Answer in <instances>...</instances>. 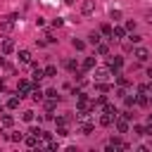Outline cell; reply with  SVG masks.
<instances>
[{
	"instance_id": "8fae6325",
	"label": "cell",
	"mask_w": 152,
	"mask_h": 152,
	"mask_svg": "<svg viewBox=\"0 0 152 152\" xmlns=\"http://www.w3.org/2000/svg\"><path fill=\"white\" fill-rule=\"evenodd\" d=\"M19 59H21L24 64H31V62H33V59H31V52H28V50H19Z\"/></svg>"
},
{
	"instance_id": "d6986e66",
	"label": "cell",
	"mask_w": 152,
	"mask_h": 152,
	"mask_svg": "<svg viewBox=\"0 0 152 152\" xmlns=\"http://www.w3.org/2000/svg\"><path fill=\"white\" fill-rule=\"evenodd\" d=\"M43 74H45V76H55V74H57V66H52V64H50V66H45V69H43Z\"/></svg>"
},
{
	"instance_id": "d590c367",
	"label": "cell",
	"mask_w": 152,
	"mask_h": 152,
	"mask_svg": "<svg viewBox=\"0 0 152 152\" xmlns=\"http://www.w3.org/2000/svg\"><path fill=\"white\" fill-rule=\"evenodd\" d=\"M55 40H57V38H55L52 33H48V36H45V43H55Z\"/></svg>"
},
{
	"instance_id": "5b68a950",
	"label": "cell",
	"mask_w": 152,
	"mask_h": 152,
	"mask_svg": "<svg viewBox=\"0 0 152 152\" xmlns=\"http://www.w3.org/2000/svg\"><path fill=\"white\" fill-rule=\"evenodd\" d=\"M121 66H124V59L121 57H109V69L112 71H119Z\"/></svg>"
},
{
	"instance_id": "7402d4cb",
	"label": "cell",
	"mask_w": 152,
	"mask_h": 152,
	"mask_svg": "<svg viewBox=\"0 0 152 152\" xmlns=\"http://www.w3.org/2000/svg\"><path fill=\"white\" fill-rule=\"evenodd\" d=\"M88 43L97 45V43H100V33H90V36H88Z\"/></svg>"
},
{
	"instance_id": "277c9868",
	"label": "cell",
	"mask_w": 152,
	"mask_h": 152,
	"mask_svg": "<svg viewBox=\"0 0 152 152\" xmlns=\"http://www.w3.org/2000/svg\"><path fill=\"white\" fill-rule=\"evenodd\" d=\"M14 19H17L14 14H10L7 19H2V21H0V31H12V26H14Z\"/></svg>"
},
{
	"instance_id": "f35d334b",
	"label": "cell",
	"mask_w": 152,
	"mask_h": 152,
	"mask_svg": "<svg viewBox=\"0 0 152 152\" xmlns=\"http://www.w3.org/2000/svg\"><path fill=\"white\" fill-rule=\"evenodd\" d=\"M2 88H5V81H2V78H0V90H2Z\"/></svg>"
},
{
	"instance_id": "4316f807",
	"label": "cell",
	"mask_w": 152,
	"mask_h": 152,
	"mask_svg": "<svg viewBox=\"0 0 152 152\" xmlns=\"http://www.w3.org/2000/svg\"><path fill=\"white\" fill-rule=\"evenodd\" d=\"M21 119H24V121H33V112H31V109H26V112L21 114Z\"/></svg>"
},
{
	"instance_id": "f1b7e54d",
	"label": "cell",
	"mask_w": 152,
	"mask_h": 152,
	"mask_svg": "<svg viewBox=\"0 0 152 152\" xmlns=\"http://www.w3.org/2000/svg\"><path fill=\"white\" fill-rule=\"evenodd\" d=\"M45 97H52V100H59V95H57V90H52V88H50V90L45 93Z\"/></svg>"
},
{
	"instance_id": "5bb4252c",
	"label": "cell",
	"mask_w": 152,
	"mask_h": 152,
	"mask_svg": "<svg viewBox=\"0 0 152 152\" xmlns=\"http://www.w3.org/2000/svg\"><path fill=\"white\" fill-rule=\"evenodd\" d=\"M28 95H31V97H33V100H36V102H38V100H43V97H45V95H43V93H40V90H38V88H31V93H28Z\"/></svg>"
},
{
	"instance_id": "484cf974",
	"label": "cell",
	"mask_w": 152,
	"mask_h": 152,
	"mask_svg": "<svg viewBox=\"0 0 152 152\" xmlns=\"http://www.w3.org/2000/svg\"><path fill=\"white\" fill-rule=\"evenodd\" d=\"M124 102H126V107H133V104H135V97H131V95H124Z\"/></svg>"
},
{
	"instance_id": "44dd1931",
	"label": "cell",
	"mask_w": 152,
	"mask_h": 152,
	"mask_svg": "<svg viewBox=\"0 0 152 152\" xmlns=\"http://www.w3.org/2000/svg\"><path fill=\"white\" fill-rule=\"evenodd\" d=\"M121 119H126V121H131V119H133V112H131V107H126V109L121 112Z\"/></svg>"
},
{
	"instance_id": "4dcf8cb0",
	"label": "cell",
	"mask_w": 152,
	"mask_h": 152,
	"mask_svg": "<svg viewBox=\"0 0 152 152\" xmlns=\"http://www.w3.org/2000/svg\"><path fill=\"white\" fill-rule=\"evenodd\" d=\"M66 124H69V116H59L57 119V126H66Z\"/></svg>"
},
{
	"instance_id": "1f68e13d",
	"label": "cell",
	"mask_w": 152,
	"mask_h": 152,
	"mask_svg": "<svg viewBox=\"0 0 152 152\" xmlns=\"http://www.w3.org/2000/svg\"><path fill=\"white\" fill-rule=\"evenodd\" d=\"M57 135H69V128H66V126H59V128H57Z\"/></svg>"
},
{
	"instance_id": "f546056e",
	"label": "cell",
	"mask_w": 152,
	"mask_h": 152,
	"mask_svg": "<svg viewBox=\"0 0 152 152\" xmlns=\"http://www.w3.org/2000/svg\"><path fill=\"white\" fill-rule=\"evenodd\" d=\"M133 133L135 135H145V126H133Z\"/></svg>"
},
{
	"instance_id": "6da1fadb",
	"label": "cell",
	"mask_w": 152,
	"mask_h": 152,
	"mask_svg": "<svg viewBox=\"0 0 152 152\" xmlns=\"http://www.w3.org/2000/svg\"><path fill=\"white\" fill-rule=\"evenodd\" d=\"M112 76V69L109 66H100V69H95V81H107Z\"/></svg>"
},
{
	"instance_id": "83f0119b",
	"label": "cell",
	"mask_w": 152,
	"mask_h": 152,
	"mask_svg": "<svg viewBox=\"0 0 152 152\" xmlns=\"http://www.w3.org/2000/svg\"><path fill=\"white\" fill-rule=\"evenodd\" d=\"M7 138H10V140H14V142H19V140H24V135H21V133H10Z\"/></svg>"
},
{
	"instance_id": "ffe728a7",
	"label": "cell",
	"mask_w": 152,
	"mask_h": 152,
	"mask_svg": "<svg viewBox=\"0 0 152 152\" xmlns=\"http://www.w3.org/2000/svg\"><path fill=\"white\" fill-rule=\"evenodd\" d=\"M43 76H45V74H43V69H38V66H36V71H33V83H38Z\"/></svg>"
},
{
	"instance_id": "d4e9b609",
	"label": "cell",
	"mask_w": 152,
	"mask_h": 152,
	"mask_svg": "<svg viewBox=\"0 0 152 152\" xmlns=\"http://www.w3.org/2000/svg\"><path fill=\"white\" fill-rule=\"evenodd\" d=\"M100 31H102L104 36H109V38H112V26H109V24H102V28H100Z\"/></svg>"
},
{
	"instance_id": "4fadbf2b",
	"label": "cell",
	"mask_w": 152,
	"mask_h": 152,
	"mask_svg": "<svg viewBox=\"0 0 152 152\" xmlns=\"http://www.w3.org/2000/svg\"><path fill=\"white\" fill-rule=\"evenodd\" d=\"M95 90H97V93H109V86H107L104 81H97V83H95Z\"/></svg>"
},
{
	"instance_id": "e575fe53",
	"label": "cell",
	"mask_w": 152,
	"mask_h": 152,
	"mask_svg": "<svg viewBox=\"0 0 152 152\" xmlns=\"http://www.w3.org/2000/svg\"><path fill=\"white\" fill-rule=\"evenodd\" d=\"M135 28V21H126V31H133Z\"/></svg>"
},
{
	"instance_id": "3957f363",
	"label": "cell",
	"mask_w": 152,
	"mask_h": 152,
	"mask_svg": "<svg viewBox=\"0 0 152 152\" xmlns=\"http://www.w3.org/2000/svg\"><path fill=\"white\" fill-rule=\"evenodd\" d=\"M133 55H135L138 62H147V59H150V50H145V48H135Z\"/></svg>"
},
{
	"instance_id": "8d00e7d4",
	"label": "cell",
	"mask_w": 152,
	"mask_h": 152,
	"mask_svg": "<svg viewBox=\"0 0 152 152\" xmlns=\"http://www.w3.org/2000/svg\"><path fill=\"white\" fill-rule=\"evenodd\" d=\"M145 135H152V121H150V126L145 128Z\"/></svg>"
},
{
	"instance_id": "e0dca14e",
	"label": "cell",
	"mask_w": 152,
	"mask_h": 152,
	"mask_svg": "<svg viewBox=\"0 0 152 152\" xmlns=\"http://www.w3.org/2000/svg\"><path fill=\"white\" fill-rule=\"evenodd\" d=\"M83 69H95V59L93 57H86L83 59Z\"/></svg>"
},
{
	"instance_id": "9c48e42d",
	"label": "cell",
	"mask_w": 152,
	"mask_h": 152,
	"mask_svg": "<svg viewBox=\"0 0 152 152\" xmlns=\"http://www.w3.org/2000/svg\"><path fill=\"white\" fill-rule=\"evenodd\" d=\"M116 121V131L119 133H128V121L126 119H114Z\"/></svg>"
},
{
	"instance_id": "52a82bcc",
	"label": "cell",
	"mask_w": 152,
	"mask_h": 152,
	"mask_svg": "<svg viewBox=\"0 0 152 152\" xmlns=\"http://www.w3.org/2000/svg\"><path fill=\"white\" fill-rule=\"evenodd\" d=\"M114 119H116V116H112L109 112H102V114H100V126H109Z\"/></svg>"
},
{
	"instance_id": "ab89813d",
	"label": "cell",
	"mask_w": 152,
	"mask_h": 152,
	"mask_svg": "<svg viewBox=\"0 0 152 152\" xmlns=\"http://www.w3.org/2000/svg\"><path fill=\"white\" fill-rule=\"evenodd\" d=\"M64 2H66V5H74V0H64Z\"/></svg>"
},
{
	"instance_id": "ac0fdd59",
	"label": "cell",
	"mask_w": 152,
	"mask_h": 152,
	"mask_svg": "<svg viewBox=\"0 0 152 152\" xmlns=\"http://www.w3.org/2000/svg\"><path fill=\"white\" fill-rule=\"evenodd\" d=\"M26 145H28V147H36V145H38V135H33V133H31V135L26 138Z\"/></svg>"
},
{
	"instance_id": "30bf717a",
	"label": "cell",
	"mask_w": 152,
	"mask_h": 152,
	"mask_svg": "<svg viewBox=\"0 0 152 152\" xmlns=\"http://www.w3.org/2000/svg\"><path fill=\"white\" fill-rule=\"evenodd\" d=\"M135 104H140V107L147 104V95H145V90H138V95H135Z\"/></svg>"
},
{
	"instance_id": "74e56055",
	"label": "cell",
	"mask_w": 152,
	"mask_h": 152,
	"mask_svg": "<svg viewBox=\"0 0 152 152\" xmlns=\"http://www.w3.org/2000/svg\"><path fill=\"white\" fill-rule=\"evenodd\" d=\"M147 78L152 81V66H147Z\"/></svg>"
},
{
	"instance_id": "2e32d148",
	"label": "cell",
	"mask_w": 152,
	"mask_h": 152,
	"mask_svg": "<svg viewBox=\"0 0 152 152\" xmlns=\"http://www.w3.org/2000/svg\"><path fill=\"white\" fill-rule=\"evenodd\" d=\"M95 50H97V55H107V52H109V48H107L104 43H97V45H95Z\"/></svg>"
},
{
	"instance_id": "603a6c76",
	"label": "cell",
	"mask_w": 152,
	"mask_h": 152,
	"mask_svg": "<svg viewBox=\"0 0 152 152\" xmlns=\"http://www.w3.org/2000/svg\"><path fill=\"white\" fill-rule=\"evenodd\" d=\"M19 100H21V97H12V100L7 102V107H10V109H17V107H19Z\"/></svg>"
},
{
	"instance_id": "836d02e7",
	"label": "cell",
	"mask_w": 152,
	"mask_h": 152,
	"mask_svg": "<svg viewBox=\"0 0 152 152\" xmlns=\"http://www.w3.org/2000/svg\"><path fill=\"white\" fill-rule=\"evenodd\" d=\"M66 69H69V71H76V62L69 59V62H66Z\"/></svg>"
},
{
	"instance_id": "d6a6232c",
	"label": "cell",
	"mask_w": 152,
	"mask_h": 152,
	"mask_svg": "<svg viewBox=\"0 0 152 152\" xmlns=\"http://www.w3.org/2000/svg\"><path fill=\"white\" fill-rule=\"evenodd\" d=\"M74 48H76V50H83L86 43H83V40H74Z\"/></svg>"
},
{
	"instance_id": "ba28073f",
	"label": "cell",
	"mask_w": 152,
	"mask_h": 152,
	"mask_svg": "<svg viewBox=\"0 0 152 152\" xmlns=\"http://www.w3.org/2000/svg\"><path fill=\"white\" fill-rule=\"evenodd\" d=\"M93 10H95V2H93V0H83V5H81V12H83V14H90Z\"/></svg>"
},
{
	"instance_id": "8992f818",
	"label": "cell",
	"mask_w": 152,
	"mask_h": 152,
	"mask_svg": "<svg viewBox=\"0 0 152 152\" xmlns=\"http://www.w3.org/2000/svg\"><path fill=\"white\" fill-rule=\"evenodd\" d=\"M124 36H126V28H124V26H114V28H112V40H114V38L121 40Z\"/></svg>"
},
{
	"instance_id": "7c38bea8",
	"label": "cell",
	"mask_w": 152,
	"mask_h": 152,
	"mask_svg": "<svg viewBox=\"0 0 152 152\" xmlns=\"http://www.w3.org/2000/svg\"><path fill=\"white\" fill-rule=\"evenodd\" d=\"M12 50H14V40H10V38H7V40L2 43V52H5V55H10Z\"/></svg>"
},
{
	"instance_id": "7a4b0ae2",
	"label": "cell",
	"mask_w": 152,
	"mask_h": 152,
	"mask_svg": "<svg viewBox=\"0 0 152 152\" xmlns=\"http://www.w3.org/2000/svg\"><path fill=\"white\" fill-rule=\"evenodd\" d=\"M17 93H19V97H24V95H28V93H31V83H28L26 78H19V86H17Z\"/></svg>"
},
{
	"instance_id": "cb8c5ba5",
	"label": "cell",
	"mask_w": 152,
	"mask_h": 152,
	"mask_svg": "<svg viewBox=\"0 0 152 152\" xmlns=\"http://www.w3.org/2000/svg\"><path fill=\"white\" fill-rule=\"evenodd\" d=\"M12 124H14V119L10 114H2V126H12Z\"/></svg>"
},
{
	"instance_id": "9a60e30c",
	"label": "cell",
	"mask_w": 152,
	"mask_h": 152,
	"mask_svg": "<svg viewBox=\"0 0 152 152\" xmlns=\"http://www.w3.org/2000/svg\"><path fill=\"white\" fill-rule=\"evenodd\" d=\"M81 133H83V135H90V133H93V124H88V121L81 124Z\"/></svg>"
}]
</instances>
